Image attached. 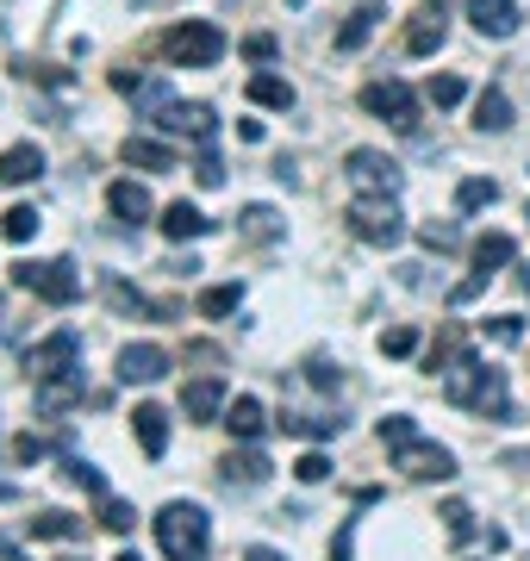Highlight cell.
Wrapping results in <instances>:
<instances>
[{"mask_svg":"<svg viewBox=\"0 0 530 561\" xmlns=\"http://www.w3.org/2000/svg\"><path fill=\"white\" fill-rule=\"evenodd\" d=\"M13 287L25 294H38L44 306H76L82 300V275H76V262H13Z\"/></svg>","mask_w":530,"mask_h":561,"instance_id":"277c9868","label":"cell"},{"mask_svg":"<svg viewBox=\"0 0 530 561\" xmlns=\"http://www.w3.org/2000/svg\"><path fill=\"white\" fill-rule=\"evenodd\" d=\"M150 524H157V549L169 561H206V549H212V518L194 500H169Z\"/></svg>","mask_w":530,"mask_h":561,"instance_id":"3957f363","label":"cell"},{"mask_svg":"<svg viewBox=\"0 0 530 561\" xmlns=\"http://www.w3.org/2000/svg\"><path fill=\"white\" fill-rule=\"evenodd\" d=\"M182 412H187V424H212L224 412V387L219 381H187L182 387Z\"/></svg>","mask_w":530,"mask_h":561,"instance_id":"ac0fdd59","label":"cell"},{"mask_svg":"<svg viewBox=\"0 0 530 561\" xmlns=\"http://www.w3.org/2000/svg\"><path fill=\"white\" fill-rule=\"evenodd\" d=\"M44 175V150L38 144H13V150H0V181H13V187H25V181Z\"/></svg>","mask_w":530,"mask_h":561,"instance_id":"7402d4cb","label":"cell"},{"mask_svg":"<svg viewBox=\"0 0 530 561\" xmlns=\"http://www.w3.org/2000/svg\"><path fill=\"white\" fill-rule=\"evenodd\" d=\"M224 431L238 443H256L268 431V412H263V400H250V393H238V400L224 405Z\"/></svg>","mask_w":530,"mask_h":561,"instance_id":"2e32d148","label":"cell"},{"mask_svg":"<svg viewBox=\"0 0 530 561\" xmlns=\"http://www.w3.org/2000/svg\"><path fill=\"white\" fill-rule=\"evenodd\" d=\"M244 306V287L231 280V287H206L200 294V319H224V312H238Z\"/></svg>","mask_w":530,"mask_h":561,"instance_id":"f1b7e54d","label":"cell"},{"mask_svg":"<svg viewBox=\"0 0 530 561\" xmlns=\"http://www.w3.org/2000/svg\"><path fill=\"white\" fill-rule=\"evenodd\" d=\"M418 238H425L430 250H456V243H462V231H456V225H425Z\"/></svg>","mask_w":530,"mask_h":561,"instance_id":"7bdbcfd3","label":"cell"},{"mask_svg":"<svg viewBox=\"0 0 530 561\" xmlns=\"http://www.w3.org/2000/svg\"><path fill=\"white\" fill-rule=\"evenodd\" d=\"M101 524L113 530V537H131V524H138V512L125 500H101Z\"/></svg>","mask_w":530,"mask_h":561,"instance_id":"e575fe53","label":"cell"},{"mask_svg":"<svg viewBox=\"0 0 530 561\" xmlns=\"http://www.w3.org/2000/svg\"><path fill=\"white\" fill-rule=\"evenodd\" d=\"M493 201H499V181L469 175L462 187H456V206H462V213H481V206H493Z\"/></svg>","mask_w":530,"mask_h":561,"instance_id":"f546056e","label":"cell"},{"mask_svg":"<svg viewBox=\"0 0 530 561\" xmlns=\"http://www.w3.org/2000/svg\"><path fill=\"white\" fill-rule=\"evenodd\" d=\"M469 25L481 38H511L518 32V0H469Z\"/></svg>","mask_w":530,"mask_h":561,"instance_id":"4fadbf2b","label":"cell"},{"mask_svg":"<svg viewBox=\"0 0 530 561\" xmlns=\"http://www.w3.org/2000/svg\"><path fill=\"white\" fill-rule=\"evenodd\" d=\"M443 400L462 405V412H481V419H499V424L518 419V412H511V400H506V375H499V368H487L481 356H469V350L443 368Z\"/></svg>","mask_w":530,"mask_h":561,"instance_id":"6da1fadb","label":"cell"},{"mask_svg":"<svg viewBox=\"0 0 530 561\" xmlns=\"http://www.w3.org/2000/svg\"><path fill=\"white\" fill-rule=\"evenodd\" d=\"M163 57L182 62V69H212V62L224 57V32L219 25H206V20H187V25H175V32L163 38Z\"/></svg>","mask_w":530,"mask_h":561,"instance_id":"8992f818","label":"cell"},{"mask_svg":"<svg viewBox=\"0 0 530 561\" xmlns=\"http://www.w3.org/2000/svg\"><path fill=\"white\" fill-rule=\"evenodd\" d=\"M293 474H300V481H307V486H319V481H325V474H331V461L319 456V449H307V456L293 461Z\"/></svg>","mask_w":530,"mask_h":561,"instance_id":"ab89813d","label":"cell"},{"mask_svg":"<svg viewBox=\"0 0 530 561\" xmlns=\"http://www.w3.org/2000/svg\"><path fill=\"white\" fill-rule=\"evenodd\" d=\"M244 561H287V556H281V549H268V542H250Z\"/></svg>","mask_w":530,"mask_h":561,"instance_id":"bcb514c9","label":"cell"},{"mask_svg":"<svg viewBox=\"0 0 530 561\" xmlns=\"http://www.w3.org/2000/svg\"><path fill=\"white\" fill-rule=\"evenodd\" d=\"M131 431H138V443H143V456L150 461L169 449V412L163 405H138V412H131Z\"/></svg>","mask_w":530,"mask_h":561,"instance_id":"44dd1931","label":"cell"},{"mask_svg":"<svg viewBox=\"0 0 530 561\" xmlns=\"http://www.w3.org/2000/svg\"><path fill=\"white\" fill-rule=\"evenodd\" d=\"M113 561H143V556H113Z\"/></svg>","mask_w":530,"mask_h":561,"instance_id":"c3c4849f","label":"cell"},{"mask_svg":"<svg viewBox=\"0 0 530 561\" xmlns=\"http://www.w3.org/2000/svg\"><path fill=\"white\" fill-rule=\"evenodd\" d=\"M76 356H82V337H76V331H57V337H44L38 350L25 356V375H32V381L69 375V368H76Z\"/></svg>","mask_w":530,"mask_h":561,"instance_id":"9c48e42d","label":"cell"},{"mask_svg":"<svg viewBox=\"0 0 530 561\" xmlns=\"http://www.w3.org/2000/svg\"><path fill=\"white\" fill-rule=\"evenodd\" d=\"M443 38H449L443 0H425V7L412 13V25H406V50L412 57H430V50H443Z\"/></svg>","mask_w":530,"mask_h":561,"instance_id":"7c38bea8","label":"cell"},{"mask_svg":"<svg viewBox=\"0 0 530 561\" xmlns=\"http://www.w3.org/2000/svg\"><path fill=\"white\" fill-rule=\"evenodd\" d=\"M238 138H244V144H263V119H238Z\"/></svg>","mask_w":530,"mask_h":561,"instance_id":"7dc6e473","label":"cell"},{"mask_svg":"<svg viewBox=\"0 0 530 561\" xmlns=\"http://www.w3.org/2000/svg\"><path fill=\"white\" fill-rule=\"evenodd\" d=\"M307 381H312V387H337L344 375H337V368H331L325 356H312V362H307Z\"/></svg>","mask_w":530,"mask_h":561,"instance_id":"ee69618b","label":"cell"},{"mask_svg":"<svg viewBox=\"0 0 530 561\" xmlns=\"http://www.w3.org/2000/svg\"><path fill=\"white\" fill-rule=\"evenodd\" d=\"M0 500H7V493H0Z\"/></svg>","mask_w":530,"mask_h":561,"instance_id":"f907efd6","label":"cell"},{"mask_svg":"<svg viewBox=\"0 0 530 561\" xmlns=\"http://www.w3.org/2000/svg\"><path fill=\"white\" fill-rule=\"evenodd\" d=\"M487 337L493 343H525V319H518V312H499V319H487Z\"/></svg>","mask_w":530,"mask_h":561,"instance_id":"74e56055","label":"cell"},{"mask_svg":"<svg viewBox=\"0 0 530 561\" xmlns=\"http://www.w3.org/2000/svg\"><path fill=\"white\" fill-rule=\"evenodd\" d=\"M157 225H163V238H169V243H187V238H206V231H212V219H206L200 206H187V201H175Z\"/></svg>","mask_w":530,"mask_h":561,"instance_id":"ffe728a7","label":"cell"},{"mask_svg":"<svg viewBox=\"0 0 530 561\" xmlns=\"http://www.w3.org/2000/svg\"><path fill=\"white\" fill-rule=\"evenodd\" d=\"M425 94H430V106H462V94H469V88H462V76H437Z\"/></svg>","mask_w":530,"mask_h":561,"instance_id":"d590c367","label":"cell"},{"mask_svg":"<svg viewBox=\"0 0 530 561\" xmlns=\"http://www.w3.org/2000/svg\"><path fill=\"white\" fill-rule=\"evenodd\" d=\"M244 238L275 243V238H281V213H275V206H250V213H244Z\"/></svg>","mask_w":530,"mask_h":561,"instance_id":"1f68e13d","label":"cell"},{"mask_svg":"<svg viewBox=\"0 0 530 561\" xmlns=\"http://www.w3.org/2000/svg\"><path fill=\"white\" fill-rule=\"evenodd\" d=\"M119 157L131 162V169H150V175H169V169H175V150H169V144H157V138H125L119 144Z\"/></svg>","mask_w":530,"mask_h":561,"instance_id":"d6986e66","label":"cell"},{"mask_svg":"<svg viewBox=\"0 0 530 561\" xmlns=\"http://www.w3.org/2000/svg\"><path fill=\"white\" fill-rule=\"evenodd\" d=\"M511 101H506V88H487L481 101H474V131H511Z\"/></svg>","mask_w":530,"mask_h":561,"instance_id":"cb8c5ba5","label":"cell"},{"mask_svg":"<svg viewBox=\"0 0 530 561\" xmlns=\"http://www.w3.org/2000/svg\"><path fill=\"white\" fill-rule=\"evenodd\" d=\"M106 300L119 306V312H157V319H169V312H175V306H157V300H143V294H131V287H125V280H113V287H106Z\"/></svg>","mask_w":530,"mask_h":561,"instance_id":"4dcf8cb0","label":"cell"},{"mask_svg":"<svg viewBox=\"0 0 530 561\" xmlns=\"http://www.w3.org/2000/svg\"><path fill=\"white\" fill-rule=\"evenodd\" d=\"M163 375H169V350L163 343H125L119 350V381L150 387V381H163Z\"/></svg>","mask_w":530,"mask_h":561,"instance_id":"8fae6325","label":"cell"},{"mask_svg":"<svg viewBox=\"0 0 530 561\" xmlns=\"http://www.w3.org/2000/svg\"><path fill=\"white\" fill-rule=\"evenodd\" d=\"M38 456H50V437H38V431H25V437L13 443V461H38Z\"/></svg>","mask_w":530,"mask_h":561,"instance_id":"60d3db41","label":"cell"},{"mask_svg":"<svg viewBox=\"0 0 530 561\" xmlns=\"http://www.w3.org/2000/svg\"><path fill=\"white\" fill-rule=\"evenodd\" d=\"M511 256H518V243H511L506 231H487V238L474 243V275H487V280H493Z\"/></svg>","mask_w":530,"mask_h":561,"instance_id":"603a6c76","label":"cell"},{"mask_svg":"<svg viewBox=\"0 0 530 561\" xmlns=\"http://www.w3.org/2000/svg\"><path fill=\"white\" fill-rule=\"evenodd\" d=\"M437 518H443V530H449V542H469L474 537V512L462 500H449L443 512H437Z\"/></svg>","mask_w":530,"mask_h":561,"instance_id":"836d02e7","label":"cell"},{"mask_svg":"<svg viewBox=\"0 0 530 561\" xmlns=\"http://www.w3.org/2000/svg\"><path fill=\"white\" fill-rule=\"evenodd\" d=\"M344 175H349L356 194H400V187H406V169H400L388 150H349Z\"/></svg>","mask_w":530,"mask_h":561,"instance_id":"52a82bcc","label":"cell"},{"mask_svg":"<svg viewBox=\"0 0 530 561\" xmlns=\"http://www.w3.org/2000/svg\"><path fill=\"white\" fill-rule=\"evenodd\" d=\"M157 125H163V131H175V138H194V144H212V138H219V119H212V106H182V101H169L163 113H157Z\"/></svg>","mask_w":530,"mask_h":561,"instance_id":"30bf717a","label":"cell"},{"mask_svg":"<svg viewBox=\"0 0 530 561\" xmlns=\"http://www.w3.org/2000/svg\"><path fill=\"white\" fill-rule=\"evenodd\" d=\"M244 57H250V62H275V38H268V32L244 38Z\"/></svg>","mask_w":530,"mask_h":561,"instance_id":"f6af8a7d","label":"cell"},{"mask_svg":"<svg viewBox=\"0 0 530 561\" xmlns=\"http://www.w3.org/2000/svg\"><path fill=\"white\" fill-rule=\"evenodd\" d=\"M418 350V331L412 324H393V331H381V356H412Z\"/></svg>","mask_w":530,"mask_h":561,"instance_id":"8d00e7d4","label":"cell"},{"mask_svg":"<svg viewBox=\"0 0 530 561\" xmlns=\"http://www.w3.org/2000/svg\"><path fill=\"white\" fill-rule=\"evenodd\" d=\"M32 537L69 542V537H82V518H69V512H38V518H32Z\"/></svg>","mask_w":530,"mask_h":561,"instance_id":"d6a6232c","label":"cell"},{"mask_svg":"<svg viewBox=\"0 0 530 561\" xmlns=\"http://www.w3.org/2000/svg\"><path fill=\"white\" fill-rule=\"evenodd\" d=\"M38 206H7V219H0V238L7 243H32L38 238Z\"/></svg>","mask_w":530,"mask_h":561,"instance_id":"4316f807","label":"cell"},{"mask_svg":"<svg viewBox=\"0 0 530 561\" xmlns=\"http://www.w3.org/2000/svg\"><path fill=\"white\" fill-rule=\"evenodd\" d=\"M362 113L388 119L393 131H412V125H418V101H412L406 81H368L362 88Z\"/></svg>","mask_w":530,"mask_h":561,"instance_id":"ba28073f","label":"cell"},{"mask_svg":"<svg viewBox=\"0 0 530 561\" xmlns=\"http://www.w3.org/2000/svg\"><path fill=\"white\" fill-rule=\"evenodd\" d=\"M250 101H256V106H281V113H287V106H293V81L268 76V69H263V76H250Z\"/></svg>","mask_w":530,"mask_h":561,"instance_id":"d4e9b609","label":"cell"},{"mask_svg":"<svg viewBox=\"0 0 530 561\" xmlns=\"http://www.w3.org/2000/svg\"><path fill=\"white\" fill-rule=\"evenodd\" d=\"M381 443H388L393 468H400L406 481H449V474H456V456H449L443 443L418 437L412 419H381Z\"/></svg>","mask_w":530,"mask_h":561,"instance_id":"7a4b0ae2","label":"cell"},{"mask_svg":"<svg viewBox=\"0 0 530 561\" xmlns=\"http://www.w3.org/2000/svg\"><path fill=\"white\" fill-rule=\"evenodd\" d=\"M82 393H88V375H82V368L50 375V381H38V412H44V419H57V412H69Z\"/></svg>","mask_w":530,"mask_h":561,"instance_id":"5bb4252c","label":"cell"},{"mask_svg":"<svg viewBox=\"0 0 530 561\" xmlns=\"http://www.w3.org/2000/svg\"><path fill=\"white\" fill-rule=\"evenodd\" d=\"M138 7H163V0H138Z\"/></svg>","mask_w":530,"mask_h":561,"instance_id":"681fc988","label":"cell"},{"mask_svg":"<svg viewBox=\"0 0 530 561\" xmlns=\"http://www.w3.org/2000/svg\"><path fill=\"white\" fill-rule=\"evenodd\" d=\"M281 431H293V437H337V431H344V419H319V412H287Z\"/></svg>","mask_w":530,"mask_h":561,"instance_id":"83f0119b","label":"cell"},{"mask_svg":"<svg viewBox=\"0 0 530 561\" xmlns=\"http://www.w3.org/2000/svg\"><path fill=\"white\" fill-rule=\"evenodd\" d=\"M344 219H349V231H356L362 243H381V250H393V243L406 238V219H400L393 194H362Z\"/></svg>","mask_w":530,"mask_h":561,"instance_id":"5b68a950","label":"cell"},{"mask_svg":"<svg viewBox=\"0 0 530 561\" xmlns=\"http://www.w3.org/2000/svg\"><path fill=\"white\" fill-rule=\"evenodd\" d=\"M219 474H224V486H268V456H256V449H231V456L219 461Z\"/></svg>","mask_w":530,"mask_h":561,"instance_id":"e0dca14e","label":"cell"},{"mask_svg":"<svg viewBox=\"0 0 530 561\" xmlns=\"http://www.w3.org/2000/svg\"><path fill=\"white\" fill-rule=\"evenodd\" d=\"M375 20H381V7H375V0H368V7H356V13L344 20V32H337V50H362L368 32H375Z\"/></svg>","mask_w":530,"mask_h":561,"instance_id":"484cf974","label":"cell"},{"mask_svg":"<svg viewBox=\"0 0 530 561\" xmlns=\"http://www.w3.org/2000/svg\"><path fill=\"white\" fill-rule=\"evenodd\" d=\"M194 175H200V187H224V162L212 157V150H200V162H194Z\"/></svg>","mask_w":530,"mask_h":561,"instance_id":"b9f144b4","label":"cell"},{"mask_svg":"<svg viewBox=\"0 0 530 561\" xmlns=\"http://www.w3.org/2000/svg\"><path fill=\"white\" fill-rule=\"evenodd\" d=\"M106 206H113V219H125V225H143L157 213V201H150L143 181H113V187H106Z\"/></svg>","mask_w":530,"mask_h":561,"instance_id":"9a60e30c","label":"cell"},{"mask_svg":"<svg viewBox=\"0 0 530 561\" xmlns=\"http://www.w3.org/2000/svg\"><path fill=\"white\" fill-rule=\"evenodd\" d=\"M69 481H76V486H88V493H101V500H106V474L94 468V461H82V456H76V461H69Z\"/></svg>","mask_w":530,"mask_h":561,"instance_id":"f35d334b","label":"cell"}]
</instances>
